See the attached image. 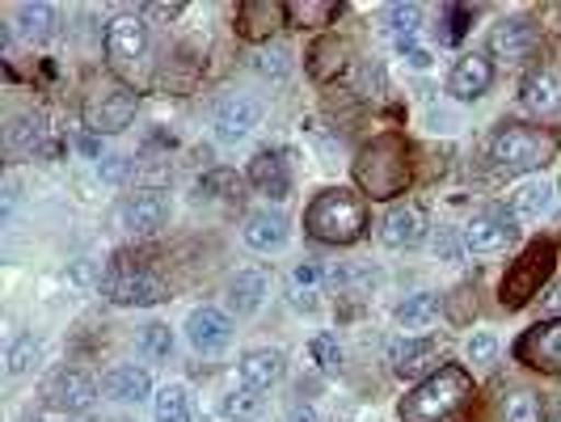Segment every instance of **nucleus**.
Listing matches in <instances>:
<instances>
[{
    "instance_id": "obj_1",
    "label": "nucleus",
    "mask_w": 561,
    "mask_h": 422,
    "mask_svg": "<svg viewBox=\"0 0 561 422\" xmlns=\"http://www.w3.org/2000/svg\"><path fill=\"white\" fill-rule=\"evenodd\" d=\"M473 397V380L460 367H439L401 401V422H444Z\"/></svg>"
},
{
    "instance_id": "obj_2",
    "label": "nucleus",
    "mask_w": 561,
    "mask_h": 422,
    "mask_svg": "<svg viewBox=\"0 0 561 422\" xmlns=\"http://www.w3.org/2000/svg\"><path fill=\"white\" fill-rule=\"evenodd\" d=\"M305 228H309L317 241H330V246H351L359 241L367 228V207L359 195L351 191H321L312 198L309 216H305Z\"/></svg>"
},
{
    "instance_id": "obj_3",
    "label": "nucleus",
    "mask_w": 561,
    "mask_h": 422,
    "mask_svg": "<svg viewBox=\"0 0 561 422\" xmlns=\"http://www.w3.org/2000/svg\"><path fill=\"white\" fill-rule=\"evenodd\" d=\"M558 152V140L549 132H536L524 123H503L490 140V161L503 173H533Z\"/></svg>"
},
{
    "instance_id": "obj_4",
    "label": "nucleus",
    "mask_w": 561,
    "mask_h": 422,
    "mask_svg": "<svg viewBox=\"0 0 561 422\" xmlns=\"http://www.w3.org/2000/svg\"><path fill=\"white\" fill-rule=\"evenodd\" d=\"M102 296H106L111 305H123V309H152V305L165 300L169 292L157 275H148L144 266H131V262L118 253L111 266H106V275H102Z\"/></svg>"
},
{
    "instance_id": "obj_5",
    "label": "nucleus",
    "mask_w": 561,
    "mask_h": 422,
    "mask_svg": "<svg viewBox=\"0 0 561 422\" xmlns=\"http://www.w3.org/2000/svg\"><path fill=\"white\" fill-rule=\"evenodd\" d=\"M359 182H364L367 195L376 198H393L401 186H405V178H410V169H405V152H401V144L397 140H376L371 148L359 152Z\"/></svg>"
},
{
    "instance_id": "obj_6",
    "label": "nucleus",
    "mask_w": 561,
    "mask_h": 422,
    "mask_svg": "<svg viewBox=\"0 0 561 422\" xmlns=\"http://www.w3.org/2000/svg\"><path fill=\"white\" fill-rule=\"evenodd\" d=\"M549 275H553V246H528L506 271L503 309H524L533 296H540V283Z\"/></svg>"
},
{
    "instance_id": "obj_7",
    "label": "nucleus",
    "mask_w": 561,
    "mask_h": 422,
    "mask_svg": "<svg viewBox=\"0 0 561 422\" xmlns=\"http://www.w3.org/2000/svg\"><path fill=\"white\" fill-rule=\"evenodd\" d=\"M515 237H519V216L506 212V207H485V212H478V216L465 225V232H460L465 250L478 253V258L506 250Z\"/></svg>"
},
{
    "instance_id": "obj_8",
    "label": "nucleus",
    "mask_w": 561,
    "mask_h": 422,
    "mask_svg": "<svg viewBox=\"0 0 561 422\" xmlns=\"http://www.w3.org/2000/svg\"><path fill=\"white\" fill-rule=\"evenodd\" d=\"M136 118V93L127 84H98L84 98V123L93 132H123Z\"/></svg>"
},
{
    "instance_id": "obj_9",
    "label": "nucleus",
    "mask_w": 561,
    "mask_h": 422,
    "mask_svg": "<svg viewBox=\"0 0 561 422\" xmlns=\"http://www.w3.org/2000/svg\"><path fill=\"white\" fill-rule=\"evenodd\" d=\"M169 212H173V203H169L165 191L144 186V191L118 203V225L127 232H136V237H152V232H161L169 225Z\"/></svg>"
},
{
    "instance_id": "obj_10",
    "label": "nucleus",
    "mask_w": 561,
    "mask_h": 422,
    "mask_svg": "<svg viewBox=\"0 0 561 422\" xmlns=\"http://www.w3.org/2000/svg\"><path fill=\"white\" fill-rule=\"evenodd\" d=\"M519 102L540 123H561V64H540L519 89Z\"/></svg>"
},
{
    "instance_id": "obj_11",
    "label": "nucleus",
    "mask_w": 561,
    "mask_h": 422,
    "mask_svg": "<svg viewBox=\"0 0 561 422\" xmlns=\"http://www.w3.org/2000/svg\"><path fill=\"white\" fill-rule=\"evenodd\" d=\"M515 360L536 367V372H561V317H549L519 338Z\"/></svg>"
},
{
    "instance_id": "obj_12",
    "label": "nucleus",
    "mask_w": 561,
    "mask_h": 422,
    "mask_svg": "<svg viewBox=\"0 0 561 422\" xmlns=\"http://www.w3.org/2000/svg\"><path fill=\"white\" fill-rule=\"evenodd\" d=\"M232 317L220 309H211V305H203V309H195L191 317H186V342L195 346L198 355H220V351H228L232 346Z\"/></svg>"
},
{
    "instance_id": "obj_13",
    "label": "nucleus",
    "mask_w": 561,
    "mask_h": 422,
    "mask_svg": "<svg viewBox=\"0 0 561 422\" xmlns=\"http://www.w3.org/2000/svg\"><path fill=\"white\" fill-rule=\"evenodd\" d=\"M43 397L56 410H64V414H81V410H89L98 401V385L84 372H77V367H59L56 376L43 385Z\"/></svg>"
},
{
    "instance_id": "obj_14",
    "label": "nucleus",
    "mask_w": 561,
    "mask_h": 422,
    "mask_svg": "<svg viewBox=\"0 0 561 422\" xmlns=\"http://www.w3.org/2000/svg\"><path fill=\"white\" fill-rule=\"evenodd\" d=\"M257 123H262V106H257L253 98H245V93H232V98H225V102L216 106V114H211L216 140H225V144L245 140Z\"/></svg>"
},
{
    "instance_id": "obj_15",
    "label": "nucleus",
    "mask_w": 561,
    "mask_h": 422,
    "mask_svg": "<svg viewBox=\"0 0 561 422\" xmlns=\"http://www.w3.org/2000/svg\"><path fill=\"white\" fill-rule=\"evenodd\" d=\"M245 246L257 253H279L287 241H291V220L283 212H271V207H257L245 216V228H241Z\"/></svg>"
},
{
    "instance_id": "obj_16",
    "label": "nucleus",
    "mask_w": 561,
    "mask_h": 422,
    "mask_svg": "<svg viewBox=\"0 0 561 422\" xmlns=\"http://www.w3.org/2000/svg\"><path fill=\"white\" fill-rule=\"evenodd\" d=\"M148 52V22L140 13H118L106 26V56L118 64H136Z\"/></svg>"
},
{
    "instance_id": "obj_17",
    "label": "nucleus",
    "mask_w": 561,
    "mask_h": 422,
    "mask_svg": "<svg viewBox=\"0 0 561 422\" xmlns=\"http://www.w3.org/2000/svg\"><path fill=\"white\" fill-rule=\"evenodd\" d=\"M536 52V26L528 18H506L490 30V56L503 64H519Z\"/></svg>"
},
{
    "instance_id": "obj_18",
    "label": "nucleus",
    "mask_w": 561,
    "mask_h": 422,
    "mask_svg": "<svg viewBox=\"0 0 561 422\" xmlns=\"http://www.w3.org/2000/svg\"><path fill=\"white\" fill-rule=\"evenodd\" d=\"M422 237H426V220H422L419 207L397 203V207L385 212V220H380V241H385L389 250H414V246H422Z\"/></svg>"
},
{
    "instance_id": "obj_19",
    "label": "nucleus",
    "mask_w": 561,
    "mask_h": 422,
    "mask_svg": "<svg viewBox=\"0 0 561 422\" xmlns=\"http://www.w3.org/2000/svg\"><path fill=\"white\" fill-rule=\"evenodd\" d=\"M494 81V68L485 56H460L451 64V77H448V93L456 102H478L485 98V89Z\"/></svg>"
},
{
    "instance_id": "obj_20",
    "label": "nucleus",
    "mask_w": 561,
    "mask_h": 422,
    "mask_svg": "<svg viewBox=\"0 0 561 422\" xmlns=\"http://www.w3.org/2000/svg\"><path fill=\"white\" fill-rule=\"evenodd\" d=\"M283 367H287L283 351H275V346H257V351H245V355H241L237 372H241V385H245V389L266 394V389H275V385L283 380Z\"/></svg>"
},
{
    "instance_id": "obj_21",
    "label": "nucleus",
    "mask_w": 561,
    "mask_h": 422,
    "mask_svg": "<svg viewBox=\"0 0 561 422\" xmlns=\"http://www.w3.org/2000/svg\"><path fill=\"white\" fill-rule=\"evenodd\" d=\"M102 394L111 397V401H118V406H140L152 394V376L136 364H118L102 376Z\"/></svg>"
},
{
    "instance_id": "obj_22",
    "label": "nucleus",
    "mask_w": 561,
    "mask_h": 422,
    "mask_svg": "<svg viewBox=\"0 0 561 422\" xmlns=\"http://www.w3.org/2000/svg\"><path fill=\"white\" fill-rule=\"evenodd\" d=\"M389 364L397 376H422L426 367L439 364V346L431 338H397L389 346Z\"/></svg>"
},
{
    "instance_id": "obj_23",
    "label": "nucleus",
    "mask_w": 561,
    "mask_h": 422,
    "mask_svg": "<svg viewBox=\"0 0 561 422\" xmlns=\"http://www.w3.org/2000/svg\"><path fill=\"white\" fill-rule=\"evenodd\" d=\"M435 317H439V296H435V292H414V296H405L393 312V321L401 326L405 338H422L435 326Z\"/></svg>"
},
{
    "instance_id": "obj_24",
    "label": "nucleus",
    "mask_w": 561,
    "mask_h": 422,
    "mask_svg": "<svg viewBox=\"0 0 561 422\" xmlns=\"http://www.w3.org/2000/svg\"><path fill=\"white\" fill-rule=\"evenodd\" d=\"M250 182L262 191V195H271L275 203L291 195V169L283 161L279 152H257L250 166Z\"/></svg>"
},
{
    "instance_id": "obj_25",
    "label": "nucleus",
    "mask_w": 561,
    "mask_h": 422,
    "mask_svg": "<svg viewBox=\"0 0 561 422\" xmlns=\"http://www.w3.org/2000/svg\"><path fill=\"white\" fill-rule=\"evenodd\" d=\"M266 292H271V283H266L262 271H237L228 280V309L237 312V317H253V312L262 309Z\"/></svg>"
},
{
    "instance_id": "obj_26",
    "label": "nucleus",
    "mask_w": 561,
    "mask_h": 422,
    "mask_svg": "<svg viewBox=\"0 0 561 422\" xmlns=\"http://www.w3.org/2000/svg\"><path fill=\"white\" fill-rule=\"evenodd\" d=\"M549 207H553V182H549V178H528V182H519L515 195H511V212H515L519 220H536V216H545Z\"/></svg>"
},
{
    "instance_id": "obj_27",
    "label": "nucleus",
    "mask_w": 561,
    "mask_h": 422,
    "mask_svg": "<svg viewBox=\"0 0 561 422\" xmlns=\"http://www.w3.org/2000/svg\"><path fill=\"white\" fill-rule=\"evenodd\" d=\"M321 296V271L312 266V262H300L291 275H287V300H291V309L300 312H317V300Z\"/></svg>"
},
{
    "instance_id": "obj_28",
    "label": "nucleus",
    "mask_w": 561,
    "mask_h": 422,
    "mask_svg": "<svg viewBox=\"0 0 561 422\" xmlns=\"http://www.w3.org/2000/svg\"><path fill=\"white\" fill-rule=\"evenodd\" d=\"M13 22L22 30V38L43 43V38L51 34V26H56V9H51V4H18V9H13Z\"/></svg>"
},
{
    "instance_id": "obj_29",
    "label": "nucleus",
    "mask_w": 561,
    "mask_h": 422,
    "mask_svg": "<svg viewBox=\"0 0 561 422\" xmlns=\"http://www.w3.org/2000/svg\"><path fill=\"white\" fill-rule=\"evenodd\" d=\"M152 419L157 422H195L186 389H182V385H165L161 394L152 397Z\"/></svg>"
},
{
    "instance_id": "obj_30",
    "label": "nucleus",
    "mask_w": 561,
    "mask_h": 422,
    "mask_svg": "<svg viewBox=\"0 0 561 422\" xmlns=\"http://www.w3.org/2000/svg\"><path fill=\"white\" fill-rule=\"evenodd\" d=\"M499 422H540V401L533 389H506L499 401Z\"/></svg>"
},
{
    "instance_id": "obj_31",
    "label": "nucleus",
    "mask_w": 561,
    "mask_h": 422,
    "mask_svg": "<svg viewBox=\"0 0 561 422\" xmlns=\"http://www.w3.org/2000/svg\"><path fill=\"white\" fill-rule=\"evenodd\" d=\"M38 140H43V123H38L34 114H18V118L9 123V132H4L9 152H34Z\"/></svg>"
},
{
    "instance_id": "obj_32",
    "label": "nucleus",
    "mask_w": 561,
    "mask_h": 422,
    "mask_svg": "<svg viewBox=\"0 0 561 422\" xmlns=\"http://www.w3.org/2000/svg\"><path fill=\"white\" fill-rule=\"evenodd\" d=\"M262 410H266V397L257 394V389H245V385L225 397V414L237 422H253Z\"/></svg>"
},
{
    "instance_id": "obj_33",
    "label": "nucleus",
    "mask_w": 561,
    "mask_h": 422,
    "mask_svg": "<svg viewBox=\"0 0 561 422\" xmlns=\"http://www.w3.org/2000/svg\"><path fill=\"white\" fill-rule=\"evenodd\" d=\"M140 351L148 360H157V364H165L169 355H173V330H169L165 321H148L140 330Z\"/></svg>"
},
{
    "instance_id": "obj_34",
    "label": "nucleus",
    "mask_w": 561,
    "mask_h": 422,
    "mask_svg": "<svg viewBox=\"0 0 561 422\" xmlns=\"http://www.w3.org/2000/svg\"><path fill=\"white\" fill-rule=\"evenodd\" d=\"M198 198H216V203H228V198L241 195V178L232 173V169H216V173H207L203 182H198Z\"/></svg>"
},
{
    "instance_id": "obj_35",
    "label": "nucleus",
    "mask_w": 561,
    "mask_h": 422,
    "mask_svg": "<svg viewBox=\"0 0 561 422\" xmlns=\"http://www.w3.org/2000/svg\"><path fill=\"white\" fill-rule=\"evenodd\" d=\"M385 26L393 34L397 43H405V38H414L422 26V9L419 4H393L389 13H385Z\"/></svg>"
},
{
    "instance_id": "obj_36",
    "label": "nucleus",
    "mask_w": 561,
    "mask_h": 422,
    "mask_svg": "<svg viewBox=\"0 0 561 422\" xmlns=\"http://www.w3.org/2000/svg\"><path fill=\"white\" fill-rule=\"evenodd\" d=\"M253 72L266 77V81H283V77L291 72V52H287V47H262V52L253 56Z\"/></svg>"
},
{
    "instance_id": "obj_37",
    "label": "nucleus",
    "mask_w": 561,
    "mask_h": 422,
    "mask_svg": "<svg viewBox=\"0 0 561 422\" xmlns=\"http://www.w3.org/2000/svg\"><path fill=\"white\" fill-rule=\"evenodd\" d=\"M38 355H43V342L34 334L18 338L13 346H9V376H26V372H34L38 367Z\"/></svg>"
},
{
    "instance_id": "obj_38",
    "label": "nucleus",
    "mask_w": 561,
    "mask_h": 422,
    "mask_svg": "<svg viewBox=\"0 0 561 422\" xmlns=\"http://www.w3.org/2000/svg\"><path fill=\"white\" fill-rule=\"evenodd\" d=\"M309 355H312V364L321 367V372H337V367H342V346H337L334 334H317V338H312Z\"/></svg>"
},
{
    "instance_id": "obj_39",
    "label": "nucleus",
    "mask_w": 561,
    "mask_h": 422,
    "mask_svg": "<svg viewBox=\"0 0 561 422\" xmlns=\"http://www.w3.org/2000/svg\"><path fill=\"white\" fill-rule=\"evenodd\" d=\"M494 360H499V338H494V334H473V338H469V364L490 367Z\"/></svg>"
},
{
    "instance_id": "obj_40",
    "label": "nucleus",
    "mask_w": 561,
    "mask_h": 422,
    "mask_svg": "<svg viewBox=\"0 0 561 422\" xmlns=\"http://www.w3.org/2000/svg\"><path fill=\"white\" fill-rule=\"evenodd\" d=\"M444 22H448V30H444V34H439V43H456V38H460V34H465V22H473V13H469V9H456V4H451V9H444Z\"/></svg>"
},
{
    "instance_id": "obj_41",
    "label": "nucleus",
    "mask_w": 561,
    "mask_h": 422,
    "mask_svg": "<svg viewBox=\"0 0 561 422\" xmlns=\"http://www.w3.org/2000/svg\"><path fill=\"white\" fill-rule=\"evenodd\" d=\"M397 56L405 59L410 68H431V52H426V47H419L414 38H405V43H397Z\"/></svg>"
},
{
    "instance_id": "obj_42",
    "label": "nucleus",
    "mask_w": 561,
    "mask_h": 422,
    "mask_svg": "<svg viewBox=\"0 0 561 422\" xmlns=\"http://www.w3.org/2000/svg\"><path fill=\"white\" fill-rule=\"evenodd\" d=\"M435 253H444V262H460V253H465V241H456L451 232H439V241H435Z\"/></svg>"
},
{
    "instance_id": "obj_43",
    "label": "nucleus",
    "mask_w": 561,
    "mask_h": 422,
    "mask_svg": "<svg viewBox=\"0 0 561 422\" xmlns=\"http://www.w3.org/2000/svg\"><path fill=\"white\" fill-rule=\"evenodd\" d=\"M127 169H131V166H127L123 157H106V161H102V178H106V182H118Z\"/></svg>"
},
{
    "instance_id": "obj_44",
    "label": "nucleus",
    "mask_w": 561,
    "mask_h": 422,
    "mask_svg": "<svg viewBox=\"0 0 561 422\" xmlns=\"http://www.w3.org/2000/svg\"><path fill=\"white\" fill-rule=\"evenodd\" d=\"M144 13H148V18H161V22H173V18L182 13V4H148Z\"/></svg>"
},
{
    "instance_id": "obj_45",
    "label": "nucleus",
    "mask_w": 561,
    "mask_h": 422,
    "mask_svg": "<svg viewBox=\"0 0 561 422\" xmlns=\"http://www.w3.org/2000/svg\"><path fill=\"white\" fill-rule=\"evenodd\" d=\"M287 422H321V414H317L312 406H291V414H287Z\"/></svg>"
},
{
    "instance_id": "obj_46",
    "label": "nucleus",
    "mask_w": 561,
    "mask_h": 422,
    "mask_svg": "<svg viewBox=\"0 0 561 422\" xmlns=\"http://www.w3.org/2000/svg\"><path fill=\"white\" fill-rule=\"evenodd\" d=\"M77 144H81V152H84V157H102V144L93 140V136H81V140H77Z\"/></svg>"
},
{
    "instance_id": "obj_47",
    "label": "nucleus",
    "mask_w": 561,
    "mask_h": 422,
    "mask_svg": "<svg viewBox=\"0 0 561 422\" xmlns=\"http://www.w3.org/2000/svg\"><path fill=\"white\" fill-rule=\"evenodd\" d=\"M18 422H38V419H18Z\"/></svg>"
},
{
    "instance_id": "obj_48",
    "label": "nucleus",
    "mask_w": 561,
    "mask_h": 422,
    "mask_svg": "<svg viewBox=\"0 0 561 422\" xmlns=\"http://www.w3.org/2000/svg\"><path fill=\"white\" fill-rule=\"evenodd\" d=\"M553 422H561V414H558V419H553Z\"/></svg>"
}]
</instances>
